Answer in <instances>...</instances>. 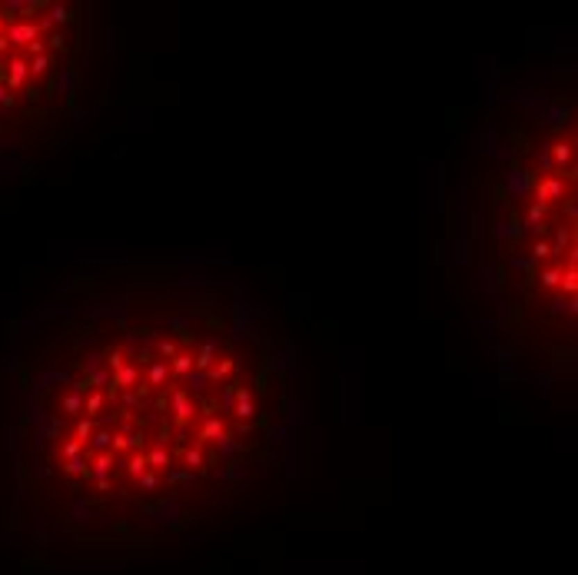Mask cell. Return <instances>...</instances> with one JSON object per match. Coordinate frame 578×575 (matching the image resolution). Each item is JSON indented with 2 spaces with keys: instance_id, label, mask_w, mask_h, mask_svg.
Segmentation results:
<instances>
[{
  "instance_id": "obj_6",
  "label": "cell",
  "mask_w": 578,
  "mask_h": 575,
  "mask_svg": "<svg viewBox=\"0 0 578 575\" xmlns=\"http://www.w3.org/2000/svg\"><path fill=\"white\" fill-rule=\"evenodd\" d=\"M183 469L193 472V476L206 469V459H203V442H197V446H186V449H183Z\"/></svg>"
},
{
  "instance_id": "obj_12",
  "label": "cell",
  "mask_w": 578,
  "mask_h": 575,
  "mask_svg": "<svg viewBox=\"0 0 578 575\" xmlns=\"http://www.w3.org/2000/svg\"><path fill=\"white\" fill-rule=\"evenodd\" d=\"M60 412H67V416H80V412H83V396L80 393H74V389H70V393H63V399H60Z\"/></svg>"
},
{
  "instance_id": "obj_8",
  "label": "cell",
  "mask_w": 578,
  "mask_h": 575,
  "mask_svg": "<svg viewBox=\"0 0 578 575\" xmlns=\"http://www.w3.org/2000/svg\"><path fill=\"white\" fill-rule=\"evenodd\" d=\"M107 403V393H100V389H93V393L83 396V412L80 416H87V419H97L100 416V409Z\"/></svg>"
},
{
  "instance_id": "obj_15",
  "label": "cell",
  "mask_w": 578,
  "mask_h": 575,
  "mask_svg": "<svg viewBox=\"0 0 578 575\" xmlns=\"http://www.w3.org/2000/svg\"><path fill=\"white\" fill-rule=\"evenodd\" d=\"M160 485H163V476H160V472H143V476H140L137 479V489L140 492H160Z\"/></svg>"
},
{
  "instance_id": "obj_19",
  "label": "cell",
  "mask_w": 578,
  "mask_h": 575,
  "mask_svg": "<svg viewBox=\"0 0 578 575\" xmlns=\"http://www.w3.org/2000/svg\"><path fill=\"white\" fill-rule=\"evenodd\" d=\"M186 386H193V389H203V386H206V373H190V376H186Z\"/></svg>"
},
{
  "instance_id": "obj_21",
  "label": "cell",
  "mask_w": 578,
  "mask_h": 575,
  "mask_svg": "<svg viewBox=\"0 0 578 575\" xmlns=\"http://www.w3.org/2000/svg\"><path fill=\"white\" fill-rule=\"evenodd\" d=\"M120 399H123V406H130V409H133V406L140 403V393H137V389H123V396H120Z\"/></svg>"
},
{
  "instance_id": "obj_2",
  "label": "cell",
  "mask_w": 578,
  "mask_h": 575,
  "mask_svg": "<svg viewBox=\"0 0 578 575\" xmlns=\"http://www.w3.org/2000/svg\"><path fill=\"white\" fill-rule=\"evenodd\" d=\"M137 379H140V366L137 363H123L113 376H110V389H133L137 386Z\"/></svg>"
},
{
  "instance_id": "obj_4",
  "label": "cell",
  "mask_w": 578,
  "mask_h": 575,
  "mask_svg": "<svg viewBox=\"0 0 578 575\" xmlns=\"http://www.w3.org/2000/svg\"><path fill=\"white\" fill-rule=\"evenodd\" d=\"M170 403H173V412H176L180 423H190V419H193L197 409H193V399H190L186 389H173V393H170Z\"/></svg>"
},
{
  "instance_id": "obj_3",
  "label": "cell",
  "mask_w": 578,
  "mask_h": 575,
  "mask_svg": "<svg viewBox=\"0 0 578 575\" xmlns=\"http://www.w3.org/2000/svg\"><path fill=\"white\" fill-rule=\"evenodd\" d=\"M552 200H565V183L559 177H548V180L538 183V190H535V203H552Z\"/></svg>"
},
{
  "instance_id": "obj_22",
  "label": "cell",
  "mask_w": 578,
  "mask_h": 575,
  "mask_svg": "<svg viewBox=\"0 0 578 575\" xmlns=\"http://www.w3.org/2000/svg\"><path fill=\"white\" fill-rule=\"evenodd\" d=\"M552 257V246L548 243H535V259H548Z\"/></svg>"
},
{
  "instance_id": "obj_7",
  "label": "cell",
  "mask_w": 578,
  "mask_h": 575,
  "mask_svg": "<svg viewBox=\"0 0 578 575\" xmlns=\"http://www.w3.org/2000/svg\"><path fill=\"white\" fill-rule=\"evenodd\" d=\"M216 346H220V339H206V343L199 346V353L193 356V366H197V373H206V369L216 363Z\"/></svg>"
},
{
  "instance_id": "obj_1",
  "label": "cell",
  "mask_w": 578,
  "mask_h": 575,
  "mask_svg": "<svg viewBox=\"0 0 578 575\" xmlns=\"http://www.w3.org/2000/svg\"><path fill=\"white\" fill-rule=\"evenodd\" d=\"M240 423H249L253 416H256V396H253V389L249 386H240L236 389V399H233V409H229Z\"/></svg>"
},
{
  "instance_id": "obj_11",
  "label": "cell",
  "mask_w": 578,
  "mask_h": 575,
  "mask_svg": "<svg viewBox=\"0 0 578 575\" xmlns=\"http://www.w3.org/2000/svg\"><path fill=\"white\" fill-rule=\"evenodd\" d=\"M236 366H240V359L236 356H229V359H223V363H213L210 369H206V379H226L229 373H236Z\"/></svg>"
},
{
  "instance_id": "obj_20",
  "label": "cell",
  "mask_w": 578,
  "mask_h": 575,
  "mask_svg": "<svg viewBox=\"0 0 578 575\" xmlns=\"http://www.w3.org/2000/svg\"><path fill=\"white\" fill-rule=\"evenodd\" d=\"M542 216H545V206L542 203H532V210H529V223H542Z\"/></svg>"
},
{
  "instance_id": "obj_9",
  "label": "cell",
  "mask_w": 578,
  "mask_h": 575,
  "mask_svg": "<svg viewBox=\"0 0 578 575\" xmlns=\"http://www.w3.org/2000/svg\"><path fill=\"white\" fill-rule=\"evenodd\" d=\"M552 153H555V160H552V167H572V140H559V143H552Z\"/></svg>"
},
{
  "instance_id": "obj_18",
  "label": "cell",
  "mask_w": 578,
  "mask_h": 575,
  "mask_svg": "<svg viewBox=\"0 0 578 575\" xmlns=\"http://www.w3.org/2000/svg\"><path fill=\"white\" fill-rule=\"evenodd\" d=\"M156 353L167 356V359H173V356H176V343H173V339H160V343H156Z\"/></svg>"
},
{
  "instance_id": "obj_17",
  "label": "cell",
  "mask_w": 578,
  "mask_h": 575,
  "mask_svg": "<svg viewBox=\"0 0 578 575\" xmlns=\"http://www.w3.org/2000/svg\"><path fill=\"white\" fill-rule=\"evenodd\" d=\"M562 270L565 266H552V270H545L538 280H542V286H548V289H555L559 283H562Z\"/></svg>"
},
{
  "instance_id": "obj_10",
  "label": "cell",
  "mask_w": 578,
  "mask_h": 575,
  "mask_svg": "<svg viewBox=\"0 0 578 575\" xmlns=\"http://www.w3.org/2000/svg\"><path fill=\"white\" fill-rule=\"evenodd\" d=\"M93 432H97V423H93V419H87V416H76V423H74V439L80 442V446H87Z\"/></svg>"
},
{
  "instance_id": "obj_16",
  "label": "cell",
  "mask_w": 578,
  "mask_h": 575,
  "mask_svg": "<svg viewBox=\"0 0 578 575\" xmlns=\"http://www.w3.org/2000/svg\"><path fill=\"white\" fill-rule=\"evenodd\" d=\"M104 359H107V366H110V376H113V373H117V369H120V366L126 363V353H123L120 346H110Z\"/></svg>"
},
{
  "instance_id": "obj_5",
  "label": "cell",
  "mask_w": 578,
  "mask_h": 575,
  "mask_svg": "<svg viewBox=\"0 0 578 575\" xmlns=\"http://www.w3.org/2000/svg\"><path fill=\"white\" fill-rule=\"evenodd\" d=\"M229 432H226V426H223V419H220V416H206V419H203V436H199L197 442H203V446H206V442H220V439H226Z\"/></svg>"
},
{
  "instance_id": "obj_13",
  "label": "cell",
  "mask_w": 578,
  "mask_h": 575,
  "mask_svg": "<svg viewBox=\"0 0 578 575\" xmlns=\"http://www.w3.org/2000/svg\"><path fill=\"white\" fill-rule=\"evenodd\" d=\"M167 376H170V366L163 363V359H153L150 369H147V382H150V386H163Z\"/></svg>"
},
{
  "instance_id": "obj_14",
  "label": "cell",
  "mask_w": 578,
  "mask_h": 575,
  "mask_svg": "<svg viewBox=\"0 0 578 575\" xmlns=\"http://www.w3.org/2000/svg\"><path fill=\"white\" fill-rule=\"evenodd\" d=\"M170 369H173L180 379H186L190 373H193V356H190V353H176L173 363H170Z\"/></svg>"
}]
</instances>
